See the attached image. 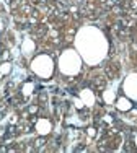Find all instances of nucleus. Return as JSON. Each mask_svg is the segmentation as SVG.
Returning <instances> with one entry per match:
<instances>
[{
    "label": "nucleus",
    "instance_id": "f257e3e1",
    "mask_svg": "<svg viewBox=\"0 0 137 153\" xmlns=\"http://www.w3.org/2000/svg\"><path fill=\"white\" fill-rule=\"evenodd\" d=\"M75 47H77L78 56L90 65L101 62L108 52L106 38L101 31L93 26H85L78 31L77 39H75Z\"/></svg>",
    "mask_w": 137,
    "mask_h": 153
},
{
    "label": "nucleus",
    "instance_id": "f03ea898",
    "mask_svg": "<svg viewBox=\"0 0 137 153\" xmlns=\"http://www.w3.org/2000/svg\"><path fill=\"white\" fill-rule=\"evenodd\" d=\"M80 65H82V57L78 56V52H75V51H66V52L60 56L59 67L64 74H67V75L78 74Z\"/></svg>",
    "mask_w": 137,
    "mask_h": 153
},
{
    "label": "nucleus",
    "instance_id": "7ed1b4c3",
    "mask_svg": "<svg viewBox=\"0 0 137 153\" xmlns=\"http://www.w3.org/2000/svg\"><path fill=\"white\" fill-rule=\"evenodd\" d=\"M31 68H33V70H34L39 76H42V78H48V76L52 75L54 64H52V60L49 59L48 56H39V57H36V59L33 60Z\"/></svg>",
    "mask_w": 137,
    "mask_h": 153
},
{
    "label": "nucleus",
    "instance_id": "20e7f679",
    "mask_svg": "<svg viewBox=\"0 0 137 153\" xmlns=\"http://www.w3.org/2000/svg\"><path fill=\"white\" fill-rule=\"evenodd\" d=\"M124 91L129 98L137 101V74H132L124 82Z\"/></svg>",
    "mask_w": 137,
    "mask_h": 153
},
{
    "label": "nucleus",
    "instance_id": "39448f33",
    "mask_svg": "<svg viewBox=\"0 0 137 153\" xmlns=\"http://www.w3.org/2000/svg\"><path fill=\"white\" fill-rule=\"evenodd\" d=\"M118 108H119L121 111H127V109H131V103H129V100L122 98V100L118 101Z\"/></svg>",
    "mask_w": 137,
    "mask_h": 153
},
{
    "label": "nucleus",
    "instance_id": "423d86ee",
    "mask_svg": "<svg viewBox=\"0 0 137 153\" xmlns=\"http://www.w3.org/2000/svg\"><path fill=\"white\" fill-rule=\"evenodd\" d=\"M38 129H39V132L41 134H46V132H49V129H51V126H49V122H46V121H41L38 124Z\"/></svg>",
    "mask_w": 137,
    "mask_h": 153
},
{
    "label": "nucleus",
    "instance_id": "0eeeda50",
    "mask_svg": "<svg viewBox=\"0 0 137 153\" xmlns=\"http://www.w3.org/2000/svg\"><path fill=\"white\" fill-rule=\"evenodd\" d=\"M83 98H85V101H88V104H92V103H93V96H92V93H83Z\"/></svg>",
    "mask_w": 137,
    "mask_h": 153
}]
</instances>
